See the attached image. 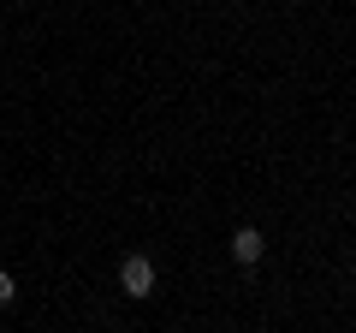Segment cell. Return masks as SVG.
<instances>
[{"instance_id": "6da1fadb", "label": "cell", "mask_w": 356, "mask_h": 333, "mask_svg": "<svg viewBox=\"0 0 356 333\" xmlns=\"http://www.w3.org/2000/svg\"><path fill=\"white\" fill-rule=\"evenodd\" d=\"M119 286H125V297H149V292H154V262H149V256H125Z\"/></svg>"}, {"instance_id": "7a4b0ae2", "label": "cell", "mask_w": 356, "mask_h": 333, "mask_svg": "<svg viewBox=\"0 0 356 333\" xmlns=\"http://www.w3.org/2000/svg\"><path fill=\"white\" fill-rule=\"evenodd\" d=\"M261 250H267V238H261L255 226H238V232H232V256H238L243 268H250V262H261Z\"/></svg>"}, {"instance_id": "3957f363", "label": "cell", "mask_w": 356, "mask_h": 333, "mask_svg": "<svg viewBox=\"0 0 356 333\" xmlns=\"http://www.w3.org/2000/svg\"><path fill=\"white\" fill-rule=\"evenodd\" d=\"M13 292H18V286H13V274L0 268V304H13Z\"/></svg>"}]
</instances>
